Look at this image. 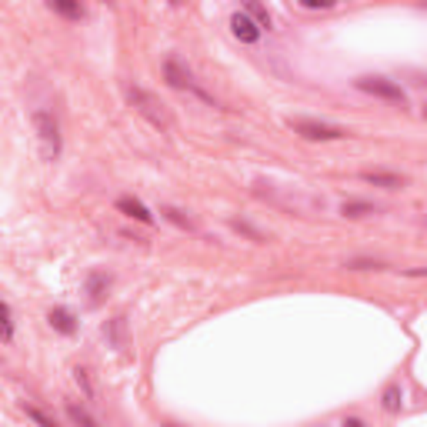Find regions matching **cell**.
I'll list each match as a JSON object with an SVG mask.
<instances>
[{"label": "cell", "mask_w": 427, "mask_h": 427, "mask_svg": "<svg viewBox=\"0 0 427 427\" xmlns=\"http://www.w3.org/2000/svg\"><path fill=\"white\" fill-rule=\"evenodd\" d=\"M117 210H124L127 217H134V221H140V224H154V214H150L140 201H134V197H120V201H117Z\"/></svg>", "instance_id": "ba28073f"}, {"label": "cell", "mask_w": 427, "mask_h": 427, "mask_svg": "<svg viewBox=\"0 0 427 427\" xmlns=\"http://www.w3.org/2000/svg\"><path fill=\"white\" fill-rule=\"evenodd\" d=\"M340 214L344 217H367V214H377L371 204H364V201H347V204L340 207Z\"/></svg>", "instance_id": "7c38bea8"}, {"label": "cell", "mask_w": 427, "mask_h": 427, "mask_svg": "<svg viewBox=\"0 0 427 427\" xmlns=\"http://www.w3.org/2000/svg\"><path fill=\"white\" fill-rule=\"evenodd\" d=\"M424 117H427V107H424Z\"/></svg>", "instance_id": "603a6c76"}, {"label": "cell", "mask_w": 427, "mask_h": 427, "mask_svg": "<svg viewBox=\"0 0 427 427\" xmlns=\"http://www.w3.org/2000/svg\"><path fill=\"white\" fill-rule=\"evenodd\" d=\"M107 284H111V278H104V274H91V278H87V294L97 300L100 298V291H104Z\"/></svg>", "instance_id": "5bb4252c"}, {"label": "cell", "mask_w": 427, "mask_h": 427, "mask_svg": "<svg viewBox=\"0 0 427 427\" xmlns=\"http://www.w3.org/2000/svg\"><path fill=\"white\" fill-rule=\"evenodd\" d=\"M74 381L84 388V394H87V397H93V388H91V381H87V371H84V367H77V371H74Z\"/></svg>", "instance_id": "d6986e66"}, {"label": "cell", "mask_w": 427, "mask_h": 427, "mask_svg": "<svg viewBox=\"0 0 427 427\" xmlns=\"http://www.w3.org/2000/svg\"><path fill=\"white\" fill-rule=\"evenodd\" d=\"M170 3H181V0H170Z\"/></svg>", "instance_id": "7402d4cb"}, {"label": "cell", "mask_w": 427, "mask_h": 427, "mask_svg": "<svg viewBox=\"0 0 427 427\" xmlns=\"http://www.w3.org/2000/svg\"><path fill=\"white\" fill-rule=\"evenodd\" d=\"M67 417H71L74 424H84V427H93V424H97L91 414H87L84 408H77V404H71V408H67Z\"/></svg>", "instance_id": "2e32d148"}, {"label": "cell", "mask_w": 427, "mask_h": 427, "mask_svg": "<svg viewBox=\"0 0 427 427\" xmlns=\"http://www.w3.org/2000/svg\"><path fill=\"white\" fill-rule=\"evenodd\" d=\"M247 10H251V14H254V17H257L260 30H267V27H271V14H267V10H264V7H260V0H247Z\"/></svg>", "instance_id": "9a60e30c"}, {"label": "cell", "mask_w": 427, "mask_h": 427, "mask_svg": "<svg viewBox=\"0 0 427 427\" xmlns=\"http://www.w3.org/2000/svg\"><path fill=\"white\" fill-rule=\"evenodd\" d=\"M51 3V10L60 14L64 20H80L84 17V7H80V0H47Z\"/></svg>", "instance_id": "30bf717a"}, {"label": "cell", "mask_w": 427, "mask_h": 427, "mask_svg": "<svg viewBox=\"0 0 427 427\" xmlns=\"http://www.w3.org/2000/svg\"><path fill=\"white\" fill-rule=\"evenodd\" d=\"M354 84H357V91L371 93V97H381L390 104H408V93L401 91V84H394L388 77H357Z\"/></svg>", "instance_id": "3957f363"}, {"label": "cell", "mask_w": 427, "mask_h": 427, "mask_svg": "<svg viewBox=\"0 0 427 427\" xmlns=\"http://www.w3.org/2000/svg\"><path fill=\"white\" fill-rule=\"evenodd\" d=\"M230 30H234V37L241 44H257L260 40V24H254L247 14H234L230 17Z\"/></svg>", "instance_id": "8992f818"}, {"label": "cell", "mask_w": 427, "mask_h": 427, "mask_svg": "<svg viewBox=\"0 0 427 427\" xmlns=\"http://www.w3.org/2000/svg\"><path fill=\"white\" fill-rule=\"evenodd\" d=\"M287 127L300 134L304 140H340V137H347V130L344 127H334V124H320V120H304V117H291L287 120Z\"/></svg>", "instance_id": "277c9868"}, {"label": "cell", "mask_w": 427, "mask_h": 427, "mask_svg": "<svg viewBox=\"0 0 427 427\" xmlns=\"http://www.w3.org/2000/svg\"><path fill=\"white\" fill-rule=\"evenodd\" d=\"M127 100H130V107L140 113V117H147L154 127H170V113L167 107L154 97V93H147L144 87H127Z\"/></svg>", "instance_id": "6da1fadb"}, {"label": "cell", "mask_w": 427, "mask_h": 427, "mask_svg": "<svg viewBox=\"0 0 427 427\" xmlns=\"http://www.w3.org/2000/svg\"><path fill=\"white\" fill-rule=\"evenodd\" d=\"M230 227H234V230H241V234H247V237H254V241H264V234H260V230H254V227H251V224H244V221H230Z\"/></svg>", "instance_id": "ac0fdd59"}, {"label": "cell", "mask_w": 427, "mask_h": 427, "mask_svg": "<svg viewBox=\"0 0 427 427\" xmlns=\"http://www.w3.org/2000/svg\"><path fill=\"white\" fill-rule=\"evenodd\" d=\"M47 320H51V327H54V331H60V334H74V331H77L74 314H71V311H64V307H54V311L47 314Z\"/></svg>", "instance_id": "9c48e42d"}, {"label": "cell", "mask_w": 427, "mask_h": 427, "mask_svg": "<svg viewBox=\"0 0 427 427\" xmlns=\"http://www.w3.org/2000/svg\"><path fill=\"white\" fill-rule=\"evenodd\" d=\"M161 214H164V217H167L170 224H177V227H184V230H194L190 217H184V210H177V207H164Z\"/></svg>", "instance_id": "4fadbf2b"}, {"label": "cell", "mask_w": 427, "mask_h": 427, "mask_svg": "<svg viewBox=\"0 0 427 427\" xmlns=\"http://www.w3.org/2000/svg\"><path fill=\"white\" fill-rule=\"evenodd\" d=\"M361 181H367V184H374V187H388V190L404 187V177H401V174H388V170H364Z\"/></svg>", "instance_id": "52a82bcc"}, {"label": "cell", "mask_w": 427, "mask_h": 427, "mask_svg": "<svg viewBox=\"0 0 427 427\" xmlns=\"http://www.w3.org/2000/svg\"><path fill=\"white\" fill-rule=\"evenodd\" d=\"M164 80H167V84L174 87V91H194V93H201V97H207V93L201 91L197 84H194L190 71H184V67H181V64L174 60V57H170L167 64H164Z\"/></svg>", "instance_id": "5b68a950"}, {"label": "cell", "mask_w": 427, "mask_h": 427, "mask_svg": "<svg viewBox=\"0 0 427 427\" xmlns=\"http://www.w3.org/2000/svg\"><path fill=\"white\" fill-rule=\"evenodd\" d=\"M10 340H14V307L3 304V344H10Z\"/></svg>", "instance_id": "e0dca14e"}, {"label": "cell", "mask_w": 427, "mask_h": 427, "mask_svg": "<svg viewBox=\"0 0 427 427\" xmlns=\"http://www.w3.org/2000/svg\"><path fill=\"white\" fill-rule=\"evenodd\" d=\"M34 130H37L44 161H57V157H60V127H57L54 113H47V111L34 113Z\"/></svg>", "instance_id": "7a4b0ae2"}, {"label": "cell", "mask_w": 427, "mask_h": 427, "mask_svg": "<svg viewBox=\"0 0 427 427\" xmlns=\"http://www.w3.org/2000/svg\"><path fill=\"white\" fill-rule=\"evenodd\" d=\"M381 401H384V410H388V414H397V410H401V404H404V390L397 388V384H390V388L384 390V397H381Z\"/></svg>", "instance_id": "8fae6325"}, {"label": "cell", "mask_w": 427, "mask_h": 427, "mask_svg": "<svg viewBox=\"0 0 427 427\" xmlns=\"http://www.w3.org/2000/svg\"><path fill=\"white\" fill-rule=\"evenodd\" d=\"M27 417H30V421H40V424H54V417H47V414H44V410H37V408H27Z\"/></svg>", "instance_id": "ffe728a7"}, {"label": "cell", "mask_w": 427, "mask_h": 427, "mask_svg": "<svg viewBox=\"0 0 427 427\" xmlns=\"http://www.w3.org/2000/svg\"><path fill=\"white\" fill-rule=\"evenodd\" d=\"M300 3H304L307 10H317V7H320V10H327V7H334V0H300Z\"/></svg>", "instance_id": "44dd1931"}]
</instances>
